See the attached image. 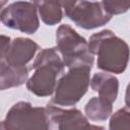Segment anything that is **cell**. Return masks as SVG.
<instances>
[{
  "label": "cell",
  "mask_w": 130,
  "mask_h": 130,
  "mask_svg": "<svg viewBox=\"0 0 130 130\" xmlns=\"http://www.w3.org/2000/svg\"><path fill=\"white\" fill-rule=\"evenodd\" d=\"M102 3L112 16L123 14L130 9V0H102Z\"/></svg>",
  "instance_id": "9a60e30c"
},
{
  "label": "cell",
  "mask_w": 130,
  "mask_h": 130,
  "mask_svg": "<svg viewBox=\"0 0 130 130\" xmlns=\"http://www.w3.org/2000/svg\"><path fill=\"white\" fill-rule=\"evenodd\" d=\"M36 5L42 21L47 25H55L63 18V8L58 0H31Z\"/></svg>",
  "instance_id": "4fadbf2b"
},
{
  "label": "cell",
  "mask_w": 130,
  "mask_h": 130,
  "mask_svg": "<svg viewBox=\"0 0 130 130\" xmlns=\"http://www.w3.org/2000/svg\"><path fill=\"white\" fill-rule=\"evenodd\" d=\"M113 103L101 95L91 98L84 107L85 116L93 122H102L109 119L113 113Z\"/></svg>",
  "instance_id": "7c38bea8"
},
{
  "label": "cell",
  "mask_w": 130,
  "mask_h": 130,
  "mask_svg": "<svg viewBox=\"0 0 130 130\" xmlns=\"http://www.w3.org/2000/svg\"><path fill=\"white\" fill-rule=\"evenodd\" d=\"M65 68L57 48H46L41 50L34 63L35 72L26 81V88L37 96L45 98L54 93L57 78Z\"/></svg>",
  "instance_id": "7a4b0ae2"
},
{
  "label": "cell",
  "mask_w": 130,
  "mask_h": 130,
  "mask_svg": "<svg viewBox=\"0 0 130 130\" xmlns=\"http://www.w3.org/2000/svg\"><path fill=\"white\" fill-rule=\"evenodd\" d=\"M58 1L61 4V6H62V8L66 14L67 12H69L74 7V5L77 3L78 0H58Z\"/></svg>",
  "instance_id": "2e32d148"
},
{
  "label": "cell",
  "mask_w": 130,
  "mask_h": 130,
  "mask_svg": "<svg viewBox=\"0 0 130 130\" xmlns=\"http://www.w3.org/2000/svg\"><path fill=\"white\" fill-rule=\"evenodd\" d=\"M40 46L28 38H15L12 41L9 37L1 36L0 61L15 67H23L32 60Z\"/></svg>",
  "instance_id": "ba28073f"
},
{
  "label": "cell",
  "mask_w": 130,
  "mask_h": 130,
  "mask_svg": "<svg viewBox=\"0 0 130 130\" xmlns=\"http://www.w3.org/2000/svg\"><path fill=\"white\" fill-rule=\"evenodd\" d=\"M49 120L50 130H68V129H103L100 126H92L88 122V118L76 108L62 109L59 106L48 103L46 106Z\"/></svg>",
  "instance_id": "9c48e42d"
},
{
  "label": "cell",
  "mask_w": 130,
  "mask_h": 130,
  "mask_svg": "<svg viewBox=\"0 0 130 130\" xmlns=\"http://www.w3.org/2000/svg\"><path fill=\"white\" fill-rule=\"evenodd\" d=\"M2 130L42 129L50 130V120L46 107H32L28 102H18L7 112L0 124Z\"/></svg>",
  "instance_id": "5b68a950"
},
{
  "label": "cell",
  "mask_w": 130,
  "mask_h": 130,
  "mask_svg": "<svg viewBox=\"0 0 130 130\" xmlns=\"http://www.w3.org/2000/svg\"><path fill=\"white\" fill-rule=\"evenodd\" d=\"M90 66L69 68L57 82L51 103L61 107L75 106L86 93L90 84Z\"/></svg>",
  "instance_id": "277c9868"
},
{
  "label": "cell",
  "mask_w": 130,
  "mask_h": 130,
  "mask_svg": "<svg viewBox=\"0 0 130 130\" xmlns=\"http://www.w3.org/2000/svg\"><path fill=\"white\" fill-rule=\"evenodd\" d=\"M109 128L114 129H130V108L127 106L112 113L109 122Z\"/></svg>",
  "instance_id": "5bb4252c"
},
{
  "label": "cell",
  "mask_w": 130,
  "mask_h": 130,
  "mask_svg": "<svg viewBox=\"0 0 130 130\" xmlns=\"http://www.w3.org/2000/svg\"><path fill=\"white\" fill-rule=\"evenodd\" d=\"M38 9L32 2L16 1L3 7L0 19L4 26L27 35L37 32L40 26Z\"/></svg>",
  "instance_id": "8992f818"
},
{
  "label": "cell",
  "mask_w": 130,
  "mask_h": 130,
  "mask_svg": "<svg viewBox=\"0 0 130 130\" xmlns=\"http://www.w3.org/2000/svg\"><path fill=\"white\" fill-rule=\"evenodd\" d=\"M28 68L15 67L8 65L7 63L0 61V87L1 90H5L11 87H16L27 81Z\"/></svg>",
  "instance_id": "8fae6325"
},
{
  "label": "cell",
  "mask_w": 130,
  "mask_h": 130,
  "mask_svg": "<svg viewBox=\"0 0 130 130\" xmlns=\"http://www.w3.org/2000/svg\"><path fill=\"white\" fill-rule=\"evenodd\" d=\"M65 15L83 29H93L103 26L112 18V15L106 11L102 2L88 0H78L74 7Z\"/></svg>",
  "instance_id": "52a82bcc"
},
{
  "label": "cell",
  "mask_w": 130,
  "mask_h": 130,
  "mask_svg": "<svg viewBox=\"0 0 130 130\" xmlns=\"http://www.w3.org/2000/svg\"><path fill=\"white\" fill-rule=\"evenodd\" d=\"M56 46L65 67H92L94 55L89 51L88 42L69 24H61L57 28Z\"/></svg>",
  "instance_id": "3957f363"
},
{
  "label": "cell",
  "mask_w": 130,
  "mask_h": 130,
  "mask_svg": "<svg viewBox=\"0 0 130 130\" xmlns=\"http://www.w3.org/2000/svg\"><path fill=\"white\" fill-rule=\"evenodd\" d=\"M6 2H7V0H1V6L3 7V6H4V4H5Z\"/></svg>",
  "instance_id": "ac0fdd59"
},
{
  "label": "cell",
  "mask_w": 130,
  "mask_h": 130,
  "mask_svg": "<svg viewBox=\"0 0 130 130\" xmlns=\"http://www.w3.org/2000/svg\"><path fill=\"white\" fill-rule=\"evenodd\" d=\"M88 48L98 57L96 66L101 70L114 74H122L126 70L130 59V48L111 29L93 34L89 38Z\"/></svg>",
  "instance_id": "6da1fadb"
},
{
  "label": "cell",
  "mask_w": 130,
  "mask_h": 130,
  "mask_svg": "<svg viewBox=\"0 0 130 130\" xmlns=\"http://www.w3.org/2000/svg\"><path fill=\"white\" fill-rule=\"evenodd\" d=\"M90 87L99 95L114 103L118 98L119 80L109 72H96L90 79Z\"/></svg>",
  "instance_id": "30bf717a"
},
{
  "label": "cell",
  "mask_w": 130,
  "mask_h": 130,
  "mask_svg": "<svg viewBox=\"0 0 130 130\" xmlns=\"http://www.w3.org/2000/svg\"><path fill=\"white\" fill-rule=\"evenodd\" d=\"M125 104L128 108H130V82L128 83L126 87V92H125Z\"/></svg>",
  "instance_id": "e0dca14e"
}]
</instances>
